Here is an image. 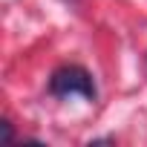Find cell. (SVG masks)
Masks as SVG:
<instances>
[{"mask_svg": "<svg viewBox=\"0 0 147 147\" xmlns=\"http://www.w3.org/2000/svg\"><path fill=\"white\" fill-rule=\"evenodd\" d=\"M49 92L55 98H69V95H84L87 101H95V84H92V75L84 69V66H61L55 75L49 78Z\"/></svg>", "mask_w": 147, "mask_h": 147, "instance_id": "1", "label": "cell"}, {"mask_svg": "<svg viewBox=\"0 0 147 147\" xmlns=\"http://www.w3.org/2000/svg\"><path fill=\"white\" fill-rule=\"evenodd\" d=\"M3 138L12 141V124H9V121H3Z\"/></svg>", "mask_w": 147, "mask_h": 147, "instance_id": "2", "label": "cell"}]
</instances>
